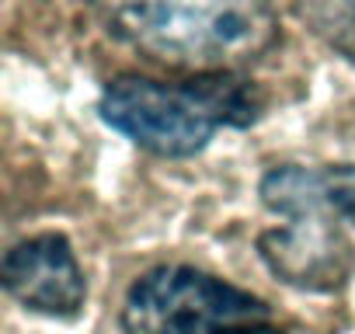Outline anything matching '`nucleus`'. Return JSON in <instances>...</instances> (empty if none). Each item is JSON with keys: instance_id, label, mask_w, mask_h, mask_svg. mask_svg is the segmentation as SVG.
<instances>
[{"instance_id": "nucleus-2", "label": "nucleus", "mask_w": 355, "mask_h": 334, "mask_svg": "<svg viewBox=\"0 0 355 334\" xmlns=\"http://www.w3.org/2000/svg\"><path fill=\"white\" fill-rule=\"evenodd\" d=\"M119 39L199 73L254 60L275 39V0H98Z\"/></svg>"}, {"instance_id": "nucleus-1", "label": "nucleus", "mask_w": 355, "mask_h": 334, "mask_svg": "<svg viewBox=\"0 0 355 334\" xmlns=\"http://www.w3.org/2000/svg\"><path fill=\"white\" fill-rule=\"evenodd\" d=\"M261 202L282 227L261 234L265 265L289 285L327 292L352 272V244L345 227H355V164L341 167H275L261 182Z\"/></svg>"}, {"instance_id": "nucleus-4", "label": "nucleus", "mask_w": 355, "mask_h": 334, "mask_svg": "<svg viewBox=\"0 0 355 334\" xmlns=\"http://www.w3.org/2000/svg\"><path fill=\"white\" fill-rule=\"evenodd\" d=\"M268 320V306L189 265H160L132 282L122 303L125 334H227Z\"/></svg>"}, {"instance_id": "nucleus-5", "label": "nucleus", "mask_w": 355, "mask_h": 334, "mask_svg": "<svg viewBox=\"0 0 355 334\" xmlns=\"http://www.w3.org/2000/svg\"><path fill=\"white\" fill-rule=\"evenodd\" d=\"M4 289L35 313L77 317L87 299L84 268L63 234H39L4 254Z\"/></svg>"}, {"instance_id": "nucleus-7", "label": "nucleus", "mask_w": 355, "mask_h": 334, "mask_svg": "<svg viewBox=\"0 0 355 334\" xmlns=\"http://www.w3.org/2000/svg\"><path fill=\"white\" fill-rule=\"evenodd\" d=\"M227 334H282L279 327H272L268 320H261V324H244V327H234V331H227Z\"/></svg>"}, {"instance_id": "nucleus-3", "label": "nucleus", "mask_w": 355, "mask_h": 334, "mask_svg": "<svg viewBox=\"0 0 355 334\" xmlns=\"http://www.w3.org/2000/svg\"><path fill=\"white\" fill-rule=\"evenodd\" d=\"M258 112V94L230 70H213L185 84L119 77L101 94V118L157 157H192L220 129L251 125Z\"/></svg>"}, {"instance_id": "nucleus-6", "label": "nucleus", "mask_w": 355, "mask_h": 334, "mask_svg": "<svg viewBox=\"0 0 355 334\" xmlns=\"http://www.w3.org/2000/svg\"><path fill=\"white\" fill-rule=\"evenodd\" d=\"M306 15L313 21V32H320L331 46L355 56V0H306Z\"/></svg>"}]
</instances>
